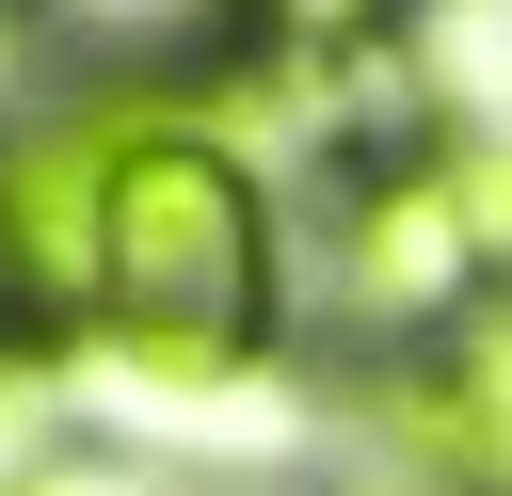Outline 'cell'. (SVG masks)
Masks as SVG:
<instances>
[{"instance_id": "1", "label": "cell", "mask_w": 512, "mask_h": 496, "mask_svg": "<svg viewBox=\"0 0 512 496\" xmlns=\"http://www.w3.org/2000/svg\"><path fill=\"white\" fill-rule=\"evenodd\" d=\"M80 336L176 352V368L304 352V224H288V176L176 64H128L112 176H96V320Z\"/></svg>"}, {"instance_id": "2", "label": "cell", "mask_w": 512, "mask_h": 496, "mask_svg": "<svg viewBox=\"0 0 512 496\" xmlns=\"http://www.w3.org/2000/svg\"><path fill=\"white\" fill-rule=\"evenodd\" d=\"M304 352L320 368H432L512 304V128L464 96H400L368 144L304 176Z\"/></svg>"}, {"instance_id": "3", "label": "cell", "mask_w": 512, "mask_h": 496, "mask_svg": "<svg viewBox=\"0 0 512 496\" xmlns=\"http://www.w3.org/2000/svg\"><path fill=\"white\" fill-rule=\"evenodd\" d=\"M432 0H208L192 64H384Z\"/></svg>"}, {"instance_id": "4", "label": "cell", "mask_w": 512, "mask_h": 496, "mask_svg": "<svg viewBox=\"0 0 512 496\" xmlns=\"http://www.w3.org/2000/svg\"><path fill=\"white\" fill-rule=\"evenodd\" d=\"M0 48H16V0H0Z\"/></svg>"}, {"instance_id": "5", "label": "cell", "mask_w": 512, "mask_h": 496, "mask_svg": "<svg viewBox=\"0 0 512 496\" xmlns=\"http://www.w3.org/2000/svg\"><path fill=\"white\" fill-rule=\"evenodd\" d=\"M0 336H16V304H0Z\"/></svg>"}]
</instances>
